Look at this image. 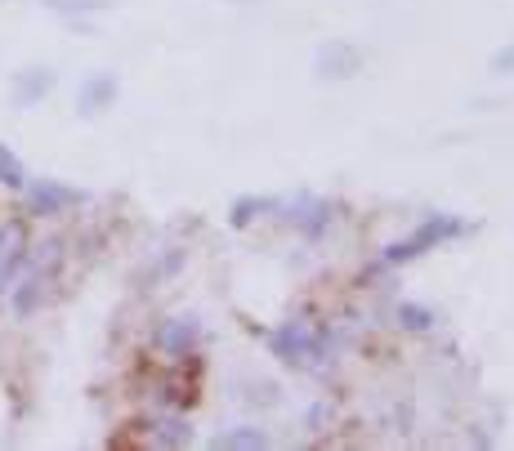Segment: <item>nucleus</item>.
Here are the masks:
<instances>
[{
  "mask_svg": "<svg viewBox=\"0 0 514 451\" xmlns=\"http://www.w3.org/2000/svg\"><path fill=\"white\" fill-rule=\"evenodd\" d=\"M0 184H9V188H23V184H27L23 161H18L9 148H0Z\"/></svg>",
  "mask_w": 514,
  "mask_h": 451,
  "instance_id": "f257e3e1",
  "label": "nucleus"
}]
</instances>
